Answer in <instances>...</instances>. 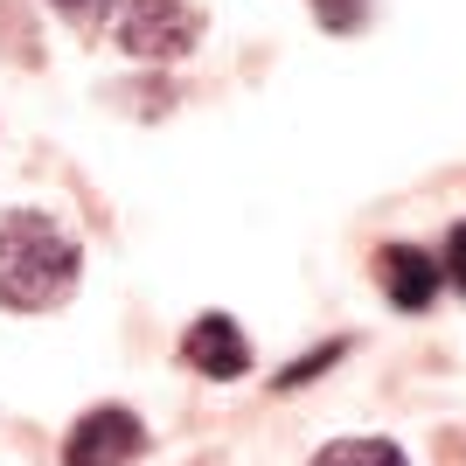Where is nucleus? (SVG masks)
<instances>
[{"label":"nucleus","mask_w":466,"mask_h":466,"mask_svg":"<svg viewBox=\"0 0 466 466\" xmlns=\"http://www.w3.org/2000/svg\"><path fill=\"white\" fill-rule=\"evenodd\" d=\"M77 265H84L77 237L56 230V216H42V209L0 216V307L42 313V307H56V299H70Z\"/></svg>","instance_id":"nucleus-1"},{"label":"nucleus","mask_w":466,"mask_h":466,"mask_svg":"<svg viewBox=\"0 0 466 466\" xmlns=\"http://www.w3.org/2000/svg\"><path fill=\"white\" fill-rule=\"evenodd\" d=\"M112 35L133 56H188L195 35H202V15L181 7V0H118Z\"/></svg>","instance_id":"nucleus-2"},{"label":"nucleus","mask_w":466,"mask_h":466,"mask_svg":"<svg viewBox=\"0 0 466 466\" xmlns=\"http://www.w3.org/2000/svg\"><path fill=\"white\" fill-rule=\"evenodd\" d=\"M147 452V425H139L133 410H84L77 431H70V446H63V466H126Z\"/></svg>","instance_id":"nucleus-3"},{"label":"nucleus","mask_w":466,"mask_h":466,"mask_svg":"<svg viewBox=\"0 0 466 466\" xmlns=\"http://www.w3.org/2000/svg\"><path fill=\"white\" fill-rule=\"evenodd\" d=\"M181 362L216 376V383H230V376L251 370V341H244V328H237L230 313H202V320L181 334Z\"/></svg>","instance_id":"nucleus-4"},{"label":"nucleus","mask_w":466,"mask_h":466,"mask_svg":"<svg viewBox=\"0 0 466 466\" xmlns=\"http://www.w3.org/2000/svg\"><path fill=\"white\" fill-rule=\"evenodd\" d=\"M376 279H383L390 307H404V313H425L431 292H439V265H431L418 244H383V251H376Z\"/></svg>","instance_id":"nucleus-5"},{"label":"nucleus","mask_w":466,"mask_h":466,"mask_svg":"<svg viewBox=\"0 0 466 466\" xmlns=\"http://www.w3.org/2000/svg\"><path fill=\"white\" fill-rule=\"evenodd\" d=\"M307 466H410L390 439H334L328 452H313Z\"/></svg>","instance_id":"nucleus-6"},{"label":"nucleus","mask_w":466,"mask_h":466,"mask_svg":"<svg viewBox=\"0 0 466 466\" xmlns=\"http://www.w3.org/2000/svg\"><path fill=\"white\" fill-rule=\"evenodd\" d=\"M313 15L328 21V28H362V15H370V0H313Z\"/></svg>","instance_id":"nucleus-7"},{"label":"nucleus","mask_w":466,"mask_h":466,"mask_svg":"<svg viewBox=\"0 0 466 466\" xmlns=\"http://www.w3.org/2000/svg\"><path fill=\"white\" fill-rule=\"evenodd\" d=\"M334 355H341V341H328V349H313V355H307V362H292V370H286V376H279V390H299V383H307V376H320V370H328Z\"/></svg>","instance_id":"nucleus-8"},{"label":"nucleus","mask_w":466,"mask_h":466,"mask_svg":"<svg viewBox=\"0 0 466 466\" xmlns=\"http://www.w3.org/2000/svg\"><path fill=\"white\" fill-rule=\"evenodd\" d=\"M446 272H452V286L466 292V223L452 230V244H446Z\"/></svg>","instance_id":"nucleus-9"},{"label":"nucleus","mask_w":466,"mask_h":466,"mask_svg":"<svg viewBox=\"0 0 466 466\" xmlns=\"http://www.w3.org/2000/svg\"><path fill=\"white\" fill-rule=\"evenodd\" d=\"M63 7H84V0H63Z\"/></svg>","instance_id":"nucleus-10"}]
</instances>
